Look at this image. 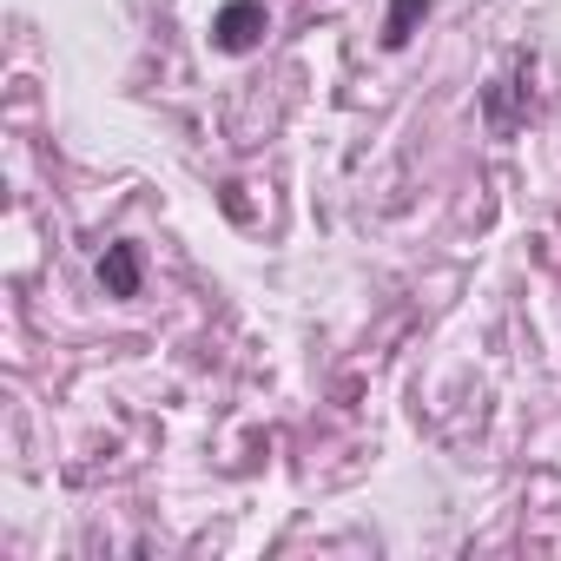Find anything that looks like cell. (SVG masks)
Segmentation results:
<instances>
[{
    "instance_id": "277c9868",
    "label": "cell",
    "mask_w": 561,
    "mask_h": 561,
    "mask_svg": "<svg viewBox=\"0 0 561 561\" xmlns=\"http://www.w3.org/2000/svg\"><path fill=\"white\" fill-rule=\"evenodd\" d=\"M436 8V0H390V14H383V54H403L423 27V14Z\"/></svg>"
},
{
    "instance_id": "6da1fadb",
    "label": "cell",
    "mask_w": 561,
    "mask_h": 561,
    "mask_svg": "<svg viewBox=\"0 0 561 561\" xmlns=\"http://www.w3.org/2000/svg\"><path fill=\"white\" fill-rule=\"evenodd\" d=\"M271 14H264V0H225V8L211 14V47L218 54H251L264 41Z\"/></svg>"
},
{
    "instance_id": "3957f363",
    "label": "cell",
    "mask_w": 561,
    "mask_h": 561,
    "mask_svg": "<svg viewBox=\"0 0 561 561\" xmlns=\"http://www.w3.org/2000/svg\"><path fill=\"white\" fill-rule=\"evenodd\" d=\"M100 285H106V298H139V285H146V251L133 244V238H113L106 244V257H100Z\"/></svg>"
},
{
    "instance_id": "7a4b0ae2",
    "label": "cell",
    "mask_w": 561,
    "mask_h": 561,
    "mask_svg": "<svg viewBox=\"0 0 561 561\" xmlns=\"http://www.w3.org/2000/svg\"><path fill=\"white\" fill-rule=\"evenodd\" d=\"M482 119H489V133H495V139L522 133V119H528V67H515V73L489 80V93H482Z\"/></svg>"
}]
</instances>
